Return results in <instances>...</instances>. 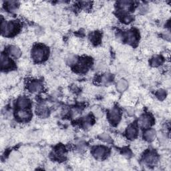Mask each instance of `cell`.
I'll use <instances>...</instances> for the list:
<instances>
[{
  "label": "cell",
  "instance_id": "30bf717a",
  "mask_svg": "<svg viewBox=\"0 0 171 171\" xmlns=\"http://www.w3.org/2000/svg\"><path fill=\"white\" fill-rule=\"evenodd\" d=\"M126 134L128 138L133 139L136 137L137 134V130L134 126L130 125L127 128L126 130Z\"/></svg>",
  "mask_w": 171,
  "mask_h": 171
},
{
  "label": "cell",
  "instance_id": "7a4b0ae2",
  "mask_svg": "<svg viewBox=\"0 0 171 171\" xmlns=\"http://www.w3.org/2000/svg\"><path fill=\"white\" fill-rule=\"evenodd\" d=\"M17 25L14 22H2L1 24V30L2 34L6 36H10L11 34H13L15 31V28Z\"/></svg>",
  "mask_w": 171,
  "mask_h": 171
},
{
  "label": "cell",
  "instance_id": "ac0fdd59",
  "mask_svg": "<svg viewBox=\"0 0 171 171\" xmlns=\"http://www.w3.org/2000/svg\"><path fill=\"white\" fill-rule=\"evenodd\" d=\"M133 18L131 17V15H126V16L124 17V22H126V23H129L132 20H133Z\"/></svg>",
  "mask_w": 171,
  "mask_h": 171
},
{
  "label": "cell",
  "instance_id": "3957f363",
  "mask_svg": "<svg viewBox=\"0 0 171 171\" xmlns=\"http://www.w3.org/2000/svg\"><path fill=\"white\" fill-rule=\"evenodd\" d=\"M152 122V118L149 115H143L139 118L138 121V126L141 128H146L149 127Z\"/></svg>",
  "mask_w": 171,
  "mask_h": 171
},
{
  "label": "cell",
  "instance_id": "8992f818",
  "mask_svg": "<svg viewBox=\"0 0 171 171\" xmlns=\"http://www.w3.org/2000/svg\"><path fill=\"white\" fill-rule=\"evenodd\" d=\"M144 138L147 141L152 142L156 138V131L154 129H149L144 133Z\"/></svg>",
  "mask_w": 171,
  "mask_h": 171
},
{
  "label": "cell",
  "instance_id": "2e32d148",
  "mask_svg": "<svg viewBox=\"0 0 171 171\" xmlns=\"http://www.w3.org/2000/svg\"><path fill=\"white\" fill-rule=\"evenodd\" d=\"M100 138L102 140V141H104L106 142H111V138L108 136L107 134H102L100 135Z\"/></svg>",
  "mask_w": 171,
  "mask_h": 171
},
{
  "label": "cell",
  "instance_id": "4fadbf2b",
  "mask_svg": "<svg viewBox=\"0 0 171 171\" xmlns=\"http://www.w3.org/2000/svg\"><path fill=\"white\" fill-rule=\"evenodd\" d=\"M17 116L22 120H27L30 118V113L28 111L24 110V109H21L17 111Z\"/></svg>",
  "mask_w": 171,
  "mask_h": 171
},
{
  "label": "cell",
  "instance_id": "7c38bea8",
  "mask_svg": "<svg viewBox=\"0 0 171 171\" xmlns=\"http://www.w3.org/2000/svg\"><path fill=\"white\" fill-rule=\"evenodd\" d=\"M30 101L24 98V97H22V98H19L18 101V106L22 108V109H25V108H28L30 106Z\"/></svg>",
  "mask_w": 171,
  "mask_h": 171
},
{
  "label": "cell",
  "instance_id": "6da1fadb",
  "mask_svg": "<svg viewBox=\"0 0 171 171\" xmlns=\"http://www.w3.org/2000/svg\"><path fill=\"white\" fill-rule=\"evenodd\" d=\"M48 51L47 49L43 47H36L32 51V58L36 62H41L44 60L46 56H47Z\"/></svg>",
  "mask_w": 171,
  "mask_h": 171
},
{
  "label": "cell",
  "instance_id": "277c9868",
  "mask_svg": "<svg viewBox=\"0 0 171 171\" xmlns=\"http://www.w3.org/2000/svg\"><path fill=\"white\" fill-rule=\"evenodd\" d=\"M109 119L112 123H117L118 122L120 118V111L116 108H113L109 112Z\"/></svg>",
  "mask_w": 171,
  "mask_h": 171
},
{
  "label": "cell",
  "instance_id": "52a82bcc",
  "mask_svg": "<svg viewBox=\"0 0 171 171\" xmlns=\"http://www.w3.org/2000/svg\"><path fill=\"white\" fill-rule=\"evenodd\" d=\"M106 154V149L102 146L96 148V149L94 150V157L98 159L102 158Z\"/></svg>",
  "mask_w": 171,
  "mask_h": 171
},
{
  "label": "cell",
  "instance_id": "5bb4252c",
  "mask_svg": "<svg viewBox=\"0 0 171 171\" xmlns=\"http://www.w3.org/2000/svg\"><path fill=\"white\" fill-rule=\"evenodd\" d=\"M128 82L125 80H120L116 84V88L119 92H124L128 88Z\"/></svg>",
  "mask_w": 171,
  "mask_h": 171
},
{
  "label": "cell",
  "instance_id": "5b68a950",
  "mask_svg": "<svg viewBox=\"0 0 171 171\" xmlns=\"http://www.w3.org/2000/svg\"><path fill=\"white\" fill-rule=\"evenodd\" d=\"M29 90L34 93H38L42 90V85L37 81H34L28 85Z\"/></svg>",
  "mask_w": 171,
  "mask_h": 171
},
{
  "label": "cell",
  "instance_id": "e0dca14e",
  "mask_svg": "<svg viewBox=\"0 0 171 171\" xmlns=\"http://www.w3.org/2000/svg\"><path fill=\"white\" fill-rule=\"evenodd\" d=\"M165 92L164 90H159L157 93V96L158 98H160V99H163L165 98Z\"/></svg>",
  "mask_w": 171,
  "mask_h": 171
},
{
  "label": "cell",
  "instance_id": "ba28073f",
  "mask_svg": "<svg viewBox=\"0 0 171 171\" xmlns=\"http://www.w3.org/2000/svg\"><path fill=\"white\" fill-rule=\"evenodd\" d=\"M11 65V62L10 61V58H7L6 56L2 54L1 56V66L2 69H7L10 68Z\"/></svg>",
  "mask_w": 171,
  "mask_h": 171
},
{
  "label": "cell",
  "instance_id": "9a60e30c",
  "mask_svg": "<svg viewBox=\"0 0 171 171\" xmlns=\"http://www.w3.org/2000/svg\"><path fill=\"white\" fill-rule=\"evenodd\" d=\"M162 58L159 56H156L153 58L152 60H151V64H152L153 66H158L160 65L162 63Z\"/></svg>",
  "mask_w": 171,
  "mask_h": 171
},
{
  "label": "cell",
  "instance_id": "9c48e42d",
  "mask_svg": "<svg viewBox=\"0 0 171 171\" xmlns=\"http://www.w3.org/2000/svg\"><path fill=\"white\" fill-rule=\"evenodd\" d=\"M8 52L9 54L11 56H13L15 58H18L20 57L22 52L20 51V50H19L18 47L15 46H11L10 47L9 50H8Z\"/></svg>",
  "mask_w": 171,
  "mask_h": 171
},
{
  "label": "cell",
  "instance_id": "8fae6325",
  "mask_svg": "<svg viewBox=\"0 0 171 171\" xmlns=\"http://www.w3.org/2000/svg\"><path fill=\"white\" fill-rule=\"evenodd\" d=\"M157 161V157L156 154L153 153H149L146 154L145 157V161L148 164H152V163H155Z\"/></svg>",
  "mask_w": 171,
  "mask_h": 171
}]
</instances>
